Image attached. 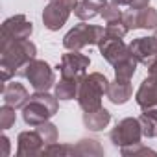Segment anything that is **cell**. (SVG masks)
<instances>
[{
  "label": "cell",
  "mask_w": 157,
  "mask_h": 157,
  "mask_svg": "<svg viewBox=\"0 0 157 157\" xmlns=\"http://www.w3.org/2000/svg\"><path fill=\"white\" fill-rule=\"evenodd\" d=\"M37 56V46L30 39L21 41H10L0 44V74H2V83H8L11 76H17V72L28 65Z\"/></svg>",
  "instance_id": "1"
},
{
  "label": "cell",
  "mask_w": 157,
  "mask_h": 157,
  "mask_svg": "<svg viewBox=\"0 0 157 157\" xmlns=\"http://www.w3.org/2000/svg\"><path fill=\"white\" fill-rule=\"evenodd\" d=\"M109 91V80L102 72H91L85 74L78 87V104L83 111H96L102 107V98L107 96Z\"/></svg>",
  "instance_id": "2"
},
{
  "label": "cell",
  "mask_w": 157,
  "mask_h": 157,
  "mask_svg": "<svg viewBox=\"0 0 157 157\" xmlns=\"http://www.w3.org/2000/svg\"><path fill=\"white\" fill-rule=\"evenodd\" d=\"M57 109H59V104H57L56 94L52 96V94H48V91L46 93H37L35 91L30 96V100L26 102V105L22 107V120L28 126L35 128V126L50 120L57 113Z\"/></svg>",
  "instance_id": "3"
},
{
  "label": "cell",
  "mask_w": 157,
  "mask_h": 157,
  "mask_svg": "<svg viewBox=\"0 0 157 157\" xmlns=\"http://www.w3.org/2000/svg\"><path fill=\"white\" fill-rule=\"evenodd\" d=\"M105 37V30L94 24H76L63 37V46L67 50H82L85 46H98Z\"/></svg>",
  "instance_id": "4"
},
{
  "label": "cell",
  "mask_w": 157,
  "mask_h": 157,
  "mask_svg": "<svg viewBox=\"0 0 157 157\" xmlns=\"http://www.w3.org/2000/svg\"><path fill=\"white\" fill-rule=\"evenodd\" d=\"M17 76L26 78L30 85L33 87V91L37 93H46L52 85H56V76H54L52 67L41 59H32L28 65H24L17 72Z\"/></svg>",
  "instance_id": "5"
},
{
  "label": "cell",
  "mask_w": 157,
  "mask_h": 157,
  "mask_svg": "<svg viewBox=\"0 0 157 157\" xmlns=\"http://www.w3.org/2000/svg\"><path fill=\"white\" fill-rule=\"evenodd\" d=\"M76 4H78V0H50L48 6L43 11V24H44V28L50 30V32L61 30L67 24L70 13L76 8Z\"/></svg>",
  "instance_id": "6"
},
{
  "label": "cell",
  "mask_w": 157,
  "mask_h": 157,
  "mask_svg": "<svg viewBox=\"0 0 157 157\" xmlns=\"http://www.w3.org/2000/svg\"><path fill=\"white\" fill-rule=\"evenodd\" d=\"M109 139H111V142H113L117 148L139 144L140 139H142V126H140V120H139V118H133V117L122 118V120L111 129Z\"/></svg>",
  "instance_id": "7"
},
{
  "label": "cell",
  "mask_w": 157,
  "mask_h": 157,
  "mask_svg": "<svg viewBox=\"0 0 157 157\" xmlns=\"http://www.w3.org/2000/svg\"><path fill=\"white\" fill-rule=\"evenodd\" d=\"M91 65V57L82 54L80 50H68L61 56V61L57 65V70L61 72V78L70 80H82L87 74V68Z\"/></svg>",
  "instance_id": "8"
},
{
  "label": "cell",
  "mask_w": 157,
  "mask_h": 157,
  "mask_svg": "<svg viewBox=\"0 0 157 157\" xmlns=\"http://www.w3.org/2000/svg\"><path fill=\"white\" fill-rule=\"evenodd\" d=\"M33 32V24L24 17V15H13L4 21L2 32H0V44L10 43V41H21V39H30Z\"/></svg>",
  "instance_id": "9"
},
{
  "label": "cell",
  "mask_w": 157,
  "mask_h": 157,
  "mask_svg": "<svg viewBox=\"0 0 157 157\" xmlns=\"http://www.w3.org/2000/svg\"><path fill=\"white\" fill-rule=\"evenodd\" d=\"M122 22L128 30H155L157 28V10L155 8H142V10H129L124 11Z\"/></svg>",
  "instance_id": "10"
},
{
  "label": "cell",
  "mask_w": 157,
  "mask_h": 157,
  "mask_svg": "<svg viewBox=\"0 0 157 157\" xmlns=\"http://www.w3.org/2000/svg\"><path fill=\"white\" fill-rule=\"evenodd\" d=\"M46 142L39 135V131H22L17 137V157H37L44 155Z\"/></svg>",
  "instance_id": "11"
},
{
  "label": "cell",
  "mask_w": 157,
  "mask_h": 157,
  "mask_svg": "<svg viewBox=\"0 0 157 157\" xmlns=\"http://www.w3.org/2000/svg\"><path fill=\"white\" fill-rule=\"evenodd\" d=\"M100 48V54L102 57L109 63V65H117L120 61H124L126 57L133 56L131 50H129V44H126L122 39H117V37H104L102 43L98 44Z\"/></svg>",
  "instance_id": "12"
},
{
  "label": "cell",
  "mask_w": 157,
  "mask_h": 157,
  "mask_svg": "<svg viewBox=\"0 0 157 157\" xmlns=\"http://www.w3.org/2000/svg\"><path fill=\"white\" fill-rule=\"evenodd\" d=\"M129 50L140 65L148 67L151 59L157 56V41L153 37H139L129 43Z\"/></svg>",
  "instance_id": "13"
},
{
  "label": "cell",
  "mask_w": 157,
  "mask_h": 157,
  "mask_svg": "<svg viewBox=\"0 0 157 157\" xmlns=\"http://www.w3.org/2000/svg\"><path fill=\"white\" fill-rule=\"evenodd\" d=\"M30 93L26 91V87L19 82H8L2 85V100L6 105H11L15 109L24 107L26 102L30 100Z\"/></svg>",
  "instance_id": "14"
},
{
  "label": "cell",
  "mask_w": 157,
  "mask_h": 157,
  "mask_svg": "<svg viewBox=\"0 0 157 157\" xmlns=\"http://www.w3.org/2000/svg\"><path fill=\"white\" fill-rule=\"evenodd\" d=\"M135 102L140 109L157 107V80L146 78L135 93Z\"/></svg>",
  "instance_id": "15"
},
{
  "label": "cell",
  "mask_w": 157,
  "mask_h": 157,
  "mask_svg": "<svg viewBox=\"0 0 157 157\" xmlns=\"http://www.w3.org/2000/svg\"><path fill=\"white\" fill-rule=\"evenodd\" d=\"M131 80H118V78H115L113 82H109V91H107V98L111 104L115 105H122L126 104L131 94H133V87L129 83Z\"/></svg>",
  "instance_id": "16"
},
{
  "label": "cell",
  "mask_w": 157,
  "mask_h": 157,
  "mask_svg": "<svg viewBox=\"0 0 157 157\" xmlns=\"http://www.w3.org/2000/svg\"><path fill=\"white\" fill-rule=\"evenodd\" d=\"M107 0H80L74 8V15L80 21H91L102 13Z\"/></svg>",
  "instance_id": "17"
},
{
  "label": "cell",
  "mask_w": 157,
  "mask_h": 157,
  "mask_svg": "<svg viewBox=\"0 0 157 157\" xmlns=\"http://www.w3.org/2000/svg\"><path fill=\"white\" fill-rule=\"evenodd\" d=\"M109 122H111V113L105 107H100L96 111H83V124L91 131H102L104 128H107Z\"/></svg>",
  "instance_id": "18"
},
{
  "label": "cell",
  "mask_w": 157,
  "mask_h": 157,
  "mask_svg": "<svg viewBox=\"0 0 157 157\" xmlns=\"http://www.w3.org/2000/svg\"><path fill=\"white\" fill-rule=\"evenodd\" d=\"M82 80H70V78H61L54 85V94L57 100H74L78 96V87Z\"/></svg>",
  "instance_id": "19"
},
{
  "label": "cell",
  "mask_w": 157,
  "mask_h": 157,
  "mask_svg": "<svg viewBox=\"0 0 157 157\" xmlns=\"http://www.w3.org/2000/svg\"><path fill=\"white\" fill-rule=\"evenodd\" d=\"M139 120H140V126H142V135L146 139H151V137L157 135V107L142 109Z\"/></svg>",
  "instance_id": "20"
},
{
  "label": "cell",
  "mask_w": 157,
  "mask_h": 157,
  "mask_svg": "<svg viewBox=\"0 0 157 157\" xmlns=\"http://www.w3.org/2000/svg\"><path fill=\"white\" fill-rule=\"evenodd\" d=\"M137 65H139V61L133 56L126 57L124 61L115 65V78H118V80H131L137 70Z\"/></svg>",
  "instance_id": "21"
},
{
  "label": "cell",
  "mask_w": 157,
  "mask_h": 157,
  "mask_svg": "<svg viewBox=\"0 0 157 157\" xmlns=\"http://www.w3.org/2000/svg\"><path fill=\"white\" fill-rule=\"evenodd\" d=\"M76 155H104V148L94 139H82L74 146Z\"/></svg>",
  "instance_id": "22"
},
{
  "label": "cell",
  "mask_w": 157,
  "mask_h": 157,
  "mask_svg": "<svg viewBox=\"0 0 157 157\" xmlns=\"http://www.w3.org/2000/svg\"><path fill=\"white\" fill-rule=\"evenodd\" d=\"M35 129L39 131V135L43 137V140L46 142V146H50V144H54V142H57V128L52 124V122H43V124H39V126H35Z\"/></svg>",
  "instance_id": "23"
},
{
  "label": "cell",
  "mask_w": 157,
  "mask_h": 157,
  "mask_svg": "<svg viewBox=\"0 0 157 157\" xmlns=\"http://www.w3.org/2000/svg\"><path fill=\"white\" fill-rule=\"evenodd\" d=\"M102 19L107 22V24H111V22H120L122 21V15H124V11H120V6H117V4H105V8L102 10Z\"/></svg>",
  "instance_id": "24"
},
{
  "label": "cell",
  "mask_w": 157,
  "mask_h": 157,
  "mask_svg": "<svg viewBox=\"0 0 157 157\" xmlns=\"http://www.w3.org/2000/svg\"><path fill=\"white\" fill-rule=\"evenodd\" d=\"M15 120H17L15 107H11V105H6V104H4L2 107H0V128L6 131V129H10V128L15 124Z\"/></svg>",
  "instance_id": "25"
},
{
  "label": "cell",
  "mask_w": 157,
  "mask_h": 157,
  "mask_svg": "<svg viewBox=\"0 0 157 157\" xmlns=\"http://www.w3.org/2000/svg\"><path fill=\"white\" fill-rule=\"evenodd\" d=\"M120 153H122L124 157H137V155H157V151H153V150H150V148L142 146L140 142H139V144H133V146H124V148H120Z\"/></svg>",
  "instance_id": "26"
},
{
  "label": "cell",
  "mask_w": 157,
  "mask_h": 157,
  "mask_svg": "<svg viewBox=\"0 0 157 157\" xmlns=\"http://www.w3.org/2000/svg\"><path fill=\"white\" fill-rule=\"evenodd\" d=\"M44 155H76V150H74V146L54 142V144L46 146V150H44Z\"/></svg>",
  "instance_id": "27"
},
{
  "label": "cell",
  "mask_w": 157,
  "mask_h": 157,
  "mask_svg": "<svg viewBox=\"0 0 157 157\" xmlns=\"http://www.w3.org/2000/svg\"><path fill=\"white\" fill-rule=\"evenodd\" d=\"M128 26L120 21V22H111L105 26V37H117V39H124L128 33Z\"/></svg>",
  "instance_id": "28"
},
{
  "label": "cell",
  "mask_w": 157,
  "mask_h": 157,
  "mask_svg": "<svg viewBox=\"0 0 157 157\" xmlns=\"http://www.w3.org/2000/svg\"><path fill=\"white\" fill-rule=\"evenodd\" d=\"M148 78L151 80H157V56L151 59V63L148 65Z\"/></svg>",
  "instance_id": "29"
},
{
  "label": "cell",
  "mask_w": 157,
  "mask_h": 157,
  "mask_svg": "<svg viewBox=\"0 0 157 157\" xmlns=\"http://www.w3.org/2000/svg\"><path fill=\"white\" fill-rule=\"evenodd\" d=\"M150 6V0H129V8L131 10H142Z\"/></svg>",
  "instance_id": "30"
},
{
  "label": "cell",
  "mask_w": 157,
  "mask_h": 157,
  "mask_svg": "<svg viewBox=\"0 0 157 157\" xmlns=\"http://www.w3.org/2000/svg\"><path fill=\"white\" fill-rule=\"evenodd\" d=\"M0 142H2V148H4L2 155H4V157H8V155H10V139H8L6 135H2V137H0Z\"/></svg>",
  "instance_id": "31"
},
{
  "label": "cell",
  "mask_w": 157,
  "mask_h": 157,
  "mask_svg": "<svg viewBox=\"0 0 157 157\" xmlns=\"http://www.w3.org/2000/svg\"><path fill=\"white\" fill-rule=\"evenodd\" d=\"M111 2L117 6H129V0H111Z\"/></svg>",
  "instance_id": "32"
},
{
  "label": "cell",
  "mask_w": 157,
  "mask_h": 157,
  "mask_svg": "<svg viewBox=\"0 0 157 157\" xmlns=\"http://www.w3.org/2000/svg\"><path fill=\"white\" fill-rule=\"evenodd\" d=\"M153 39L157 41V28H155V33H153Z\"/></svg>",
  "instance_id": "33"
}]
</instances>
